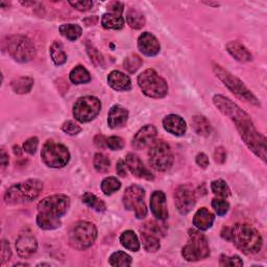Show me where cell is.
<instances>
[{
    "mask_svg": "<svg viewBox=\"0 0 267 267\" xmlns=\"http://www.w3.org/2000/svg\"><path fill=\"white\" fill-rule=\"evenodd\" d=\"M213 102L219 111L235 123L245 145L262 161L266 162V138L256 130L250 116L239 105L224 95H214Z\"/></svg>",
    "mask_w": 267,
    "mask_h": 267,
    "instance_id": "obj_1",
    "label": "cell"
},
{
    "mask_svg": "<svg viewBox=\"0 0 267 267\" xmlns=\"http://www.w3.org/2000/svg\"><path fill=\"white\" fill-rule=\"evenodd\" d=\"M230 241L244 254L260 252L263 240L260 233L249 225L237 224L230 228Z\"/></svg>",
    "mask_w": 267,
    "mask_h": 267,
    "instance_id": "obj_2",
    "label": "cell"
},
{
    "mask_svg": "<svg viewBox=\"0 0 267 267\" xmlns=\"http://www.w3.org/2000/svg\"><path fill=\"white\" fill-rule=\"evenodd\" d=\"M43 190V183L37 179H30L11 186L5 193L8 205H20L30 202L39 197Z\"/></svg>",
    "mask_w": 267,
    "mask_h": 267,
    "instance_id": "obj_3",
    "label": "cell"
},
{
    "mask_svg": "<svg viewBox=\"0 0 267 267\" xmlns=\"http://www.w3.org/2000/svg\"><path fill=\"white\" fill-rule=\"evenodd\" d=\"M213 71L219 80L224 83V85L237 97L248 103L260 105V102L257 99V97L252 92H250V90H248V88L239 80L238 77L233 75L231 72H229L228 70H226L218 64H213Z\"/></svg>",
    "mask_w": 267,
    "mask_h": 267,
    "instance_id": "obj_4",
    "label": "cell"
},
{
    "mask_svg": "<svg viewBox=\"0 0 267 267\" xmlns=\"http://www.w3.org/2000/svg\"><path fill=\"white\" fill-rule=\"evenodd\" d=\"M97 238V229L92 223L77 222L75 223L68 235L69 244L77 250H85L91 247Z\"/></svg>",
    "mask_w": 267,
    "mask_h": 267,
    "instance_id": "obj_5",
    "label": "cell"
},
{
    "mask_svg": "<svg viewBox=\"0 0 267 267\" xmlns=\"http://www.w3.org/2000/svg\"><path fill=\"white\" fill-rule=\"evenodd\" d=\"M138 85L146 96L163 98L167 95L168 85L153 69H146L138 76Z\"/></svg>",
    "mask_w": 267,
    "mask_h": 267,
    "instance_id": "obj_6",
    "label": "cell"
},
{
    "mask_svg": "<svg viewBox=\"0 0 267 267\" xmlns=\"http://www.w3.org/2000/svg\"><path fill=\"white\" fill-rule=\"evenodd\" d=\"M182 255L188 262H196L208 258L210 247L205 235L196 230H190L189 242L183 247Z\"/></svg>",
    "mask_w": 267,
    "mask_h": 267,
    "instance_id": "obj_7",
    "label": "cell"
},
{
    "mask_svg": "<svg viewBox=\"0 0 267 267\" xmlns=\"http://www.w3.org/2000/svg\"><path fill=\"white\" fill-rule=\"evenodd\" d=\"M9 55L19 63H27L36 56L35 46L28 38L20 35L11 36L6 42Z\"/></svg>",
    "mask_w": 267,
    "mask_h": 267,
    "instance_id": "obj_8",
    "label": "cell"
},
{
    "mask_svg": "<svg viewBox=\"0 0 267 267\" xmlns=\"http://www.w3.org/2000/svg\"><path fill=\"white\" fill-rule=\"evenodd\" d=\"M150 166L158 171L168 170L174 164V153L163 140H154L148 150Z\"/></svg>",
    "mask_w": 267,
    "mask_h": 267,
    "instance_id": "obj_9",
    "label": "cell"
},
{
    "mask_svg": "<svg viewBox=\"0 0 267 267\" xmlns=\"http://www.w3.org/2000/svg\"><path fill=\"white\" fill-rule=\"evenodd\" d=\"M41 156L43 162L51 168L65 167L70 160L68 148L65 145L54 142L50 140L44 144Z\"/></svg>",
    "mask_w": 267,
    "mask_h": 267,
    "instance_id": "obj_10",
    "label": "cell"
},
{
    "mask_svg": "<svg viewBox=\"0 0 267 267\" xmlns=\"http://www.w3.org/2000/svg\"><path fill=\"white\" fill-rule=\"evenodd\" d=\"M38 213L61 219L70 208V198L65 194H55L43 198L38 203Z\"/></svg>",
    "mask_w": 267,
    "mask_h": 267,
    "instance_id": "obj_11",
    "label": "cell"
},
{
    "mask_svg": "<svg viewBox=\"0 0 267 267\" xmlns=\"http://www.w3.org/2000/svg\"><path fill=\"white\" fill-rule=\"evenodd\" d=\"M145 191L142 187L130 186L123 194V206L128 211H135L138 219H142L147 215V209L144 202Z\"/></svg>",
    "mask_w": 267,
    "mask_h": 267,
    "instance_id": "obj_12",
    "label": "cell"
},
{
    "mask_svg": "<svg viewBox=\"0 0 267 267\" xmlns=\"http://www.w3.org/2000/svg\"><path fill=\"white\" fill-rule=\"evenodd\" d=\"M101 110V102L97 97L84 96L78 98L73 105V116L82 123L95 118Z\"/></svg>",
    "mask_w": 267,
    "mask_h": 267,
    "instance_id": "obj_13",
    "label": "cell"
},
{
    "mask_svg": "<svg viewBox=\"0 0 267 267\" xmlns=\"http://www.w3.org/2000/svg\"><path fill=\"white\" fill-rule=\"evenodd\" d=\"M196 197L192 188L188 185H182L175 191V203L178 211L182 215L189 213L195 206Z\"/></svg>",
    "mask_w": 267,
    "mask_h": 267,
    "instance_id": "obj_14",
    "label": "cell"
},
{
    "mask_svg": "<svg viewBox=\"0 0 267 267\" xmlns=\"http://www.w3.org/2000/svg\"><path fill=\"white\" fill-rule=\"evenodd\" d=\"M16 249L21 258L27 259L37 252L38 241L31 233H22L16 240Z\"/></svg>",
    "mask_w": 267,
    "mask_h": 267,
    "instance_id": "obj_15",
    "label": "cell"
},
{
    "mask_svg": "<svg viewBox=\"0 0 267 267\" xmlns=\"http://www.w3.org/2000/svg\"><path fill=\"white\" fill-rule=\"evenodd\" d=\"M138 48L146 57H154L160 52V43L152 34L145 31L138 39Z\"/></svg>",
    "mask_w": 267,
    "mask_h": 267,
    "instance_id": "obj_16",
    "label": "cell"
},
{
    "mask_svg": "<svg viewBox=\"0 0 267 267\" xmlns=\"http://www.w3.org/2000/svg\"><path fill=\"white\" fill-rule=\"evenodd\" d=\"M156 129L153 125H145L141 129L133 138L132 145L135 149H143L149 145L155 140Z\"/></svg>",
    "mask_w": 267,
    "mask_h": 267,
    "instance_id": "obj_17",
    "label": "cell"
},
{
    "mask_svg": "<svg viewBox=\"0 0 267 267\" xmlns=\"http://www.w3.org/2000/svg\"><path fill=\"white\" fill-rule=\"evenodd\" d=\"M125 163H127L128 168L136 178L144 179L147 181L153 180V175L144 166L137 154L129 153L127 158H125Z\"/></svg>",
    "mask_w": 267,
    "mask_h": 267,
    "instance_id": "obj_18",
    "label": "cell"
},
{
    "mask_svg": "<svg viewBox=\"0 0 267 267\" xmlns=\"http://www.w3.org/2000/svg\"><path fill=\"white\" fill-rule=\"evenodd\" d=\"M150 210L153 216L159 221H166L168 218V210L166 196L162 191H154L150 196Z\"/></svg>",
    "mask_w": 267,
    "mask_h": 267,
    "instance_id": "obj_19",
    "label": "cell"
},
{
    "mask_svg": "<svg viewBox=\"0 0 267 267\" xmlns=\"http://www.w3.org/2000/svg\"><path fill=\"white\" fill-rule=\"evenodd\" d=\"M129 118L128 110L120 104L113 105L109 111L108 124L111 129H117L127 123Z\"/></svg>",
    "mask_w": 267,
    "mask_h": 267,
    "instance_id": "obj_20",
    "label": "cell"
},
{
    "mask_svg": "<svg viewBox=\"0 0 267 267\" xmlns=\"http://www.w3.org/2000/svg\"><path fill=\"white\" fill-rule=\"evenodd\" d=\"M163 127L165 131L175 136H183L187 131V124L185 120L175 114L167 115L163 120Z\"/></svg>",
    "mask_w": 267,
    "mask_h": 267,
    "instance_id": "obj_21",
    "label": "cell"
},
{
    "mask_svg": "<svg viewBox=\"0 0 267 267\" xmlns=\"http://www.w3.org/2000/svg\"><path fill=\"white\" fill-rule=\"evenodd\" d=\"M108 83L110 87L116 91H129L132 88L131 78L117 70L112 71L108 75Z\"/></svg>",
    "mask_w": 267,
    "mask_h": 267,
    "instance_id": "obj_22",
    "label": "cell"
},
{
    "mask_svg": "<svg viewBox=\"0 0 267 267\" xmlns=\"http://www.w3.org/2000/svg\"><path fill=\"white\" fill-rule=\"evenodd\" d=\"M227 50L228 52L238 62L247 63L253 60V56L248 51V49L244 45L237 41H232L227 44Z\"/></svg>",
    "mask_w": 267,
    "mask_h": 267,
    "instance_id": "obj_23",
    "label": "cell"
},
{
    "mask_svg": "<svg viewBox=\"0 0 267 267\" xmlns=\"http://www.w3.org/2000/svg\"><path fill=\"white\" fill-rule=\"evenodd\" d=\"M215 216L208 209L201 208L193 217V225L199 231H207L213 226Z\"/></svg>",
    "mask_w": 267,
    "mask_h": 267,
    "instance_id": "obj_24",
    "label": "cell"
},
{
    "mask_svg": "<svg viewBox=\"0 0 267 267\" xmlns=\"http://www.w3.org/2000/svg\"><path fill=\"white\" fill-rule=\"evenodd\" d=\"M140 237H141V240H142L143 247L146 252L154 253V252H156V250H159L160 240L158 237L155 236L154 234L141 230Z\"/></svg>",
    "mask_w": 267,
    "mask_h": 267,
    "instance_id": "obj_25",
    "label": "cell"
},
{
    "mask_svg": "<svg viewBox=\"0 0 267 267\" xmlns=\"http://www.w3.org/2000/svg\"><path fill=\"white\" fill-rule=\"evenodd\" d=\"M191 124L194 132L202 137H208L211 134V124L203 116H194L191 119Z\"/></svg>",
    "mask_w": 267,
    "mask_h": 267,
    "instance_id": "obj_26",
    "label": "cell"
},
{
    "mask_svg": "<svg viewBox=\"0 0 267 267\" xmlns=\"http://www.w3.org/2000/svg\"><path fill=\"white\" fill-rule=\"evenodd\" d=\"M120 242L123 247L132 250V252H138L140 249V242L134 231L129 230L123 232L120 236Z\"/></svg>",
    "mask_w": 267,
    "mask_h": 267,
    "instance_id": "obj_27",
    "label": "cell"
},
{
    "mask_svg": "<svg viewBox=\"0 0 267 267\" xmlns=\"http://www.w3.org/2000/svg\"><path fill=\"white\" fill-rule=\"evenodd\" d=\"M69 78L72 84L75 85H83V84H87L91 81V75L89 73V71L82 65H78L76 67H74L70 74H69Z\"/></svg>",
    "mask_w": 267,
    "mask_h": 267,
    "instance_id": "obj_28",
    "label": "cell"
},
{
    "mask_svg": "<svg viewBox=\"0 0 267 267\" xmlns=\"http://www.w3.org/2000/svg\"><path fill=\"white\" fill-rule=\"evenodd\" d=\"M13 91L17 94H26L34 87V80L27 76L18 77L11 83Z\"/></svg>",
    "mask_w": 267,
    "mask_h": 267,
    "instance_id": "obj_29",
    "label": "cell"
},
{
    "mask_svg": "<svg viewBox=\"0 0 267 267\" xmlns=\"http://www.w3.org/2000/svg\"><path fill=\"white\" fill-rule=\"evenodd\" d=\"M124 18L122 16L106 13L101 18V25L106 29H121L124 25Z\"/></svg>",
    "mask_w": 267,
    "mask_h": 267,
    "instance_id": "obj_30",
    "label": "cell"
},
{
    "mask_svg": "<svg viewBox=\"0 0 267 267\" xmlns=\"http://www.w3.org/2000/svg\"><path fill=\"white\" fill-rule=\"evenodd\" d=\"M50 57L54 61L55 64L57 66H61L63 64H65L67 61V55L64 50V47H63V44L59 41H55L51 46H50Z\"/></svg>",
    "mask_w": 267,
    "mask_h": 267,
    "instance_id": "obj_31",
    "label": "cell"
},
{
    "mask_svg": "<svg viewBox=\"0 0 267 267\" xmlns=\"http://www.w3.org/2000/svg\"><path fill=\"white\" fill-rule=\"evenodd\" d=\"M60 33L63 37H65L66 39L70 41H75L78 38H81L83 34V29L78 24H63L60 27Z\"/></svg>",
    "mask_w": 267,
    "mask_h": 267,
    "instance_id": "obj_32",
    "label": "cell"
},
{
    "mask_svg": "<svg viewBox=\"0 0 267 267\" xmlns=\"http://www.w3.org/2000/svg\"><path fill=\"white\" fill-rule=\"evenodd\" d=\"M128 24L134 29H140L145 25L144 15L136 9H131L127 16Z\"/></svg>",
    "mask_w": 267,
    "mask_h": 267,
    "instance_id": "obj_33",
    "label": "cell"
},
{
    "mask_svg": "<svg viewBox=\"0 0 267 267\" xmlns=\"http://www.w3.org/2000/svg\"><path fill=\"white\" fill-rule=\"evenodd\" d=\"M82 199H83V202L86 203L89 208L95 210L97 212H104L106 209L105 203L100 198H98L96 195H94L90 192H86L83 195Z\"/></svg>",
    "mask_w": 267,
    "mask_h": 267,
    "instance_id": "obj_34",
    "label": "cell"
},
{
    "mask_svg": "<svg viewBox=\"0 0 267 267\" xmlns=\"http://www.w3.org/2000/svg\"><path fill=\"white\" fill-rule=\"evenodd\" d=\"M101 191L105 195H112L114 192L120 189L121 183L117 178L114 177H109L105 178L101 183Z\"/></svg>",
    "mask_w": 267,
    "mask_h": 267,
    "instance_id": "obj_35",
    "label": "cell"
},
{
    "mask_svg": "<svg viewBox=\"0 0 267 267\" xmlns=\"http://www.w3.org/2000/svg\"><path fill=\"white\" fill-rule=\"evenodd\" d=\"M110 265L112 266H120V267H127L132 265V257L127 253L123 252H116L112 254V256L109 259Z\"/></svg>",
    "mask_w": 267,
    "mask_h": 267,
    "instance_id": "obj_36",
    "label": "cell"
},
{
    "mask_svg": "<svg viewBox=\"0 0 267 267\" xmlns=\"http://www.w3.org/2000/svg\"><path fill=\"white\" fill-rule=\"evenodd\" d=\"M143 64V61L138 55H131L125 58L123 62V68L130 73L136 72Z\"/></svg>",
    "mask_w": 267,
    "mask_h": 267,
    "instance_id": "obj_37",
    "label": "cell"
},
{
    "mask_svg": "<svg viewBox=\"0 0 267 267\" xmlns=\"http://www.w3.org/2000/svg\"><path fill=\"white\" fill-rule=\"evenodd\" d=\"M211 189L215 195L221 197H228L231 194L229 186L223 180L213 181L211 184Z\"/></svg>",
    "mask_w": 267,
    "mask_h": 267,
    "instance_id": "obj_38",
    "label": "cell"
},
{
    "mask_svg": "<svg viewBox=\"0 0 267 267\" xmlns=\"http://www.w3.org/2000/svg\"><path fill=\"white\" fill-rule=\"evenodd\" d=\"M94 168H95L98 172H106L110 169V166H111V162H110L109 158L103 153H96L95 156H94Z\"/></svg>",
    "mask_w": 267,
    "mask_h": 267,
    "instance_id": "obj_39",
    "label": "cell"
},
{
    "mask_svg": "<svg viewBox=\"0 0 267 267\" xmlns=\"http://www.w3.org/2000/svg\"><path fill=\"white\" fill-rule=\"evenodd\" d=\"M87 50H88V54L91 58V62L93 63L94 65H95L96 67H100V66H103V58L102 56L100 55V52L94 47L91 43H87Z\"/></svg>",
    "mask_w": 267,
    "mask_h": 267,
    "instance_id": "obj_40",
    "label": "cell"
},
{
    "mask_svg": "<svg viewBox=\"0 0 267 267\" xmlns=\"http://www.w3.org/2000/svg\"><path fill=\"white\" fill-rule=\"evenodd\" d=\"M212 207L219 216H224L229 212L230 203L223 198H214L212 200Z\"/></svg>",
    "mask_w": 267,
    "mask_h": 267,
    "instance_id": "obj_41",
    "label": "cell"
},
{
    "mask_svg": "<svg viewBox=\"0 0 267 267\" xmlns=\"http://www.w3.org/2000/svg\"><path fill=\"white\" fill-rule=\"evenodd\" d=\"M62 131L70 135V136H75L77 134H80L82 131V128L78 125L77 123H75L72 120H68L66 122L63 123L62 125Z\"/></svg>",
    "mask_w": 267,
    "mask_h": 267,
    "instance_id": "obj_42",
    "label": "cell"
},
{
    "mask_svg": "<svg viewBox=\"0 0 267 267\" xmlns=\"http://www.w3.org/2000/svg\"><path fill=\"white\" fill-rule=\"evenodd\" d=\"M219 265L226 267V266H242L243 262L240 259L239 256H232V257H228L223 255L221 257V260H219Z\"/></svg>",
    "mask_w": 267,
    "mask_h": 267,
    "instance_id": "obj_43",
    "label": "cell"
},
{
    "mask_svg": "<svg viewBox=\"0 0 267 267\" xmlns=\"http://www.w3.org/2000/svg\"><path fill=\"white\" fill-rule=\"evenodd\" d=\"M106 147L112 150H120L124 147V141L122 138L112 136L106 138Z\"/></svg>",
    "mask_w": 267,
    "mask_h": 267,
    "instance_id": "obj_44",
    "label": "cell"
},
{
    "mask_svg": "<svg viewBox=\"0 0 267 267\" xmlns=\"http://www.w3.org/2000/svg\"><path fill=\"white\" fill-rule=\"evenodd\" d=\"M39 145V140L37 137H31L29 139H27L24 144H23V149L25 152L29 153V154H34L38 148Z\"/></svg>",
    "mask_w": 267,
    "mask_h": 267,
    "instance_id": "obj_45",
    "label": "cell"
},
{
    "mask_svg": "<svg viewBox=\"0 0 267 267\" xmlns=\"http://www.w3.org/2000/svg\"><path fill=\"white\" fill-rule=\"evenodd\" d=\"M12 257V250L10 243L7 240H3L2 242V265H5L8 261H10Z\"/></svg>",
    "mask_w": 267,
    "mask_h": 267,
    "instance_id": "obj_46",
    "label": "cell"
},
{
    "mask_svg": "<svg viewBox=\"0 0 267 267\" xmlns=\"http://www.w3.org/2000/svg\"><path fill=\"white\" fill-rule=\"evenodd\" d=\"M69 5L81 12L89 11L93 7V3L87 2V0H85V2H69Z\"/></svg>",
    "mask_w": 267,
    "mask_h": 267,
    "instance_id": "obj_47",
    "label": "cell"
},
{
    "mask_svg": "<svg viewBox=\"0 0 267 267\" xmlns=\"http://www.w3.org/2000/svg\"><path fill=\"white\" fill-rule=\"evenodd\" d=\"M227 159V151L224 147H217L214 152V160L218 164H224Z\"/></svg>",
    "mask_w": 267,
    "mask_h": 267,
    "instance_id": "obj_48",
    "label": "cell"
},
{
    "mask_svg": "<svg viewBox=\"0 0 267 267\" xmlns=\"http://www.w3.org/2000/svg\"><path fill=\"white\" fill-rule=\"evenodd\" d=\"M108 9L111 14L121 16V14L123 13V10H124V6H123V4L119 3V2H113V3L109 4Z\"/></svg>",
    "mask_w": 267,
    "mask_h": 267,
    "instance_id": "obj_49",
    "label": "cell"
},
{
    "mask_svg": "<svg viewBox=\"0 0 267 267\" xmlns=\"http://www.w3.org/2000/svg\"><path fill=\"white\" fill-rule=\"evenodd\" d=\"M195 160H196L197 165H198L199 167L203 168V169H206V168L209 166V163H210V162H209V158L207 156V154H205L203 152L198 153V154L196 155Z\"/></svg>",
    "mask_w": 267,
    "mask_h": 267,
    "instance_id": "obj_50",
    "label": "cell"
},
{
    "mask_svg": "<svg viewBox=\"0 0 267 267\" xmlns=\"http://www.w3.org/2000/svg\"><path fill=\"white\" fill-rule=\"evenodd\" d=\"M127 163H125L123 160H119L117 165H116V171H117V174L118 176L124 178V177H127Z\"/></svg>",
    "mask_w": 267,
    "mask_h": 267,
    "instance_id": "obj_51",
    "label": "cell"
},
{
    "mask_svg": "<svg viewBox=\"0 0 267 267\" xmlns=\"http://www.w3.org/2000/svg\"><path fill=\"white\" fill-rule=\"evenodd\" d=\"M94 142H95V145L99 148H104L106 147V138L103 135H97L95 138H94Z\"/></svg>",
    "mask_w": 267,
    "mask_h": 267,
    "instance_id": "obj_52",
    "label": "cell"
},
{
    "mask_svg": "<svg viewBox=\"0 0 267 267\" xmlns=\"http://www.w3.org/2000/svg\"><path fill=\"white\" fill-rule=\"evenodd\" d=\"M0 155H2V156H0V158H2V166H3V168H6L7 165L9 164V154L3 148L2 149V154H0Z\"/></svg>",
    "mask_w": 267,
    "mask_h": 267,
    "instance_id": "obj_53",
    "label": "cell"
},
{
    "mask_svg": "<svg viewBox=\"0 0 267 267\" xmlns=\"http://www.w3.org/2000/svg\"><path fill=\"white\" fill-rule=\"evenodd\" d=\"M20 149H19V147L17 146V147H15V153L16 154H20V151H19Z\"/></svg>",
    "mask_w": 267,
    "mask_h": 267,
    "instance_id": "obj_54",
    "label": "cell"
},
{
    "mask_svg": "<svg viewBox=\"0 0 267 267\" xmlns=\"http://www.w3.org/2000/svg\"><path fill=\"white\" fill-rule=\"evenodd\" d=\"M19 265H22V266H28V264H25V263H17V264H15V265H14V267L19 266Z\"/></svg>",
    "mask_w": 267,
    "mask_h": 267,
    "instance_id": "obj_55",
    "label": "cell"
}]
</instances>
